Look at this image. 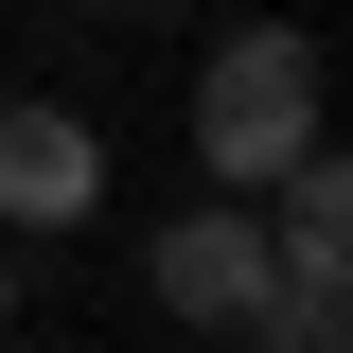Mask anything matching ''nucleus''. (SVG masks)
Returning <instances> with one entry per match:
<instances>
[{"label": "nucleus", "mask_w": 353, "mask_h": 353, "mask_svg": "<svg viewBox=\"0 0 353 353\" xmlns=\"http://www.w3.org/2000/svg\"><path fill=\"white\" fill-rule=\"evenodd\" d=\"M248 336H283V353H336L353 336V265H265V318Z\"/></svg>", "instance_id": "4"}, {"label": "nucleus", "mask_w": 353, "mask_h": 353, "mask_svg": "<svg viewBox=\"0 0 353 353\" xmlns=\"http://www.w3.org/2000/svg\"><path fill=\"white\" fill-rule=\"evenodd\" d=\"M301 141H318V36L301 18L212 36V71H194V176H212V194H265Z\"/></svg>", "instance_id": "1"}, {"label": "nucleus", "mask_w": 353, "mask_h": 353, "mask_svg": "<svg viewBox=\"0 0 353 353\" xmlns=\"http://www.w3.org/2000/svg\"><path fill=\"white\" fill-rule=\"evenodd\" d=\"M265 265H283V248H265L248 194H194V212L141 248V283H159V318H194V336H248V318H265Z\"/></svg>", "instance_id": "2"}, {"label": "nucleus", "mask_w": 353, "mask_h": 353, "mask_svg": "<svg viewBox=\"0 0 353 353\" xmlns=\"http://www.w3.org/2000/svg\"><path fill=\"white\" fill-rule=\"evenodd\" d=\"M88 212H106V124L18 88L0 106V230H88Z\"/></svg>", "instance_id": "3"}, {"label": "nucleus", "mask_w": 353, "mask_h": 353, "mask_svg": "<svg viewBox=\"0 0 353 353\" xmlns=\"http://www.w3.org/2000/svg\"><path fill=\"white\" fill-rule=\"evenodd\" d=\"M0 318H18V265H0Z\"/></svg>", "instance_id": "5"}]
</instances>
